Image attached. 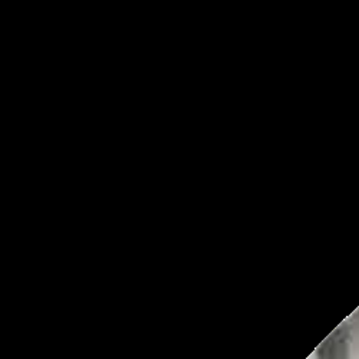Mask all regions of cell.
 I'll use <instances>...</instances> for the list:
<instances>
[{"mask_svg":"<svg viewBox=\"0 0 359 359\" xmlns=\"http://www.w3.org/2000/svg\"><path fill=\"white\" fill-rule=\"evenodd\" d=\"M316 359H359V308L320 344Z\"/></svg>","mask_w":359,"mask_h":359,"instance_id":"obj_1","label":"cell"}]
</instances>
